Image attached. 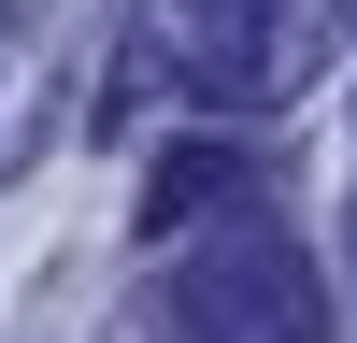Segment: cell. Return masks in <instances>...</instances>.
I'll return each mask as SVG.
<instances>
[{
	"mask_svg": "<svg viewBox=\"0 0 357 343\" xmlns=\"http://www.w3.org/2000/svg\"><path fill=\"white\" fill-rule=\"evenodd\" d=\"M257 186V172L243 158H229V143H172V158H158V186H143V243H172V229H200V215H229V200H243Z\"/></svg>",
	"mask_w": 357,
	"mask_h": 343,
	"instance_id": "3957f363",
	"label": "cell"
},
{
	"mask_svg": "<svg viewBox=\"0 0 357 343\" xmlns=\"http://www.w3.org/2000/svg\"><path fill=\"white\" fill-rule=\"evenodd\" d=\"M286 286H301V257H286L272 229H229L200 272H172V314H158V329H172V343H257Z\"/></svg>",
	"mask_w": 357,
	"mask_h": 343,
	"instance_id": "7a4b0ae2",
	"label": "cell"
},
{
	"mask_svg": "<svg viewBox=\"0 0 357 343\" xmlns=\"http://www.w3.org/2000/svg\"><path fill=\"white\" fill-rule=\"evenodd\" d=\"M343 57V0H172V72L215 114H272Z\"/></svg>",
	"mask_w": 357,
	"mask_h": 343,
	"instance_id": "6da1fadb",
	"label": "cell"
}]
</instances>
